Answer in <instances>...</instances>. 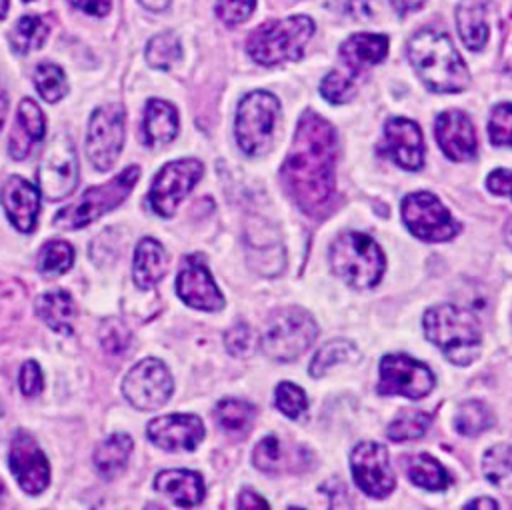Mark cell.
<instances>
[{
	"label": "cell",
	"instance_id": "cell-41",
	"mask_svg": "<svg viewBox=\"0 0 512 510\" xmlns=\"http://www.w3.org/2000/svg\"><path fill=\"white\" fill-rule=\"evenodd\" d=\"M276 406L284 416L300 418L308 408V400L300 386L292 382H280L276 388Z\"/></svg>",
	"mask_w": 512,
	"mask_h": 510
},
{
	"label": "cell",
	"instance_id": "cell-17",
	"mask_svg": "<svg viewBox=\"0 0 512 510\" xmlns=\"http://www.w3.org/2000/svg\"><path fill=\"white\" fill-rule=\"evenodd\" d=\"M146 434L162 450H194L204 438V424L194 414H166L150 420Z\"/></svg>",
	"mask_w": 512,
	"mask_h": 510
},
{
	"label": "cell",
	"instance_id": "cell-37",
	"mask_svg": "<svg viewBox=\"0 0 512 510\" xmlns=\"http://www.w3.org/2000/svg\"><path fill=\"white\" fill-rule=\"evenodd\" d=\"M34 86L46 102H58L68 92L64 70L52 62H40L36 66Z\"/></svg>",
	"mask_w": 512,
	"mask_h": 510
},
{
	"label": "cell",
	"instance_id": "cell-27",
	"mask_svg": "<svg viewBox=\"0 0 512 510\" xmlns=\"http://www.w3.org/2000/svg\"><path fill=\"white\" fill-rule=\"evenodd\" d=\"M132 454V438L128 434L116 432L98 444L94 450V464L104 480H112L124 472L128 458Z\"/></svg>",
	"mask_w": 512,
	"mask_h": 510
},
{
	"label": "cell",
	"instance_id": "cell-9",
	"mask_svg": "<svg viewBox=\"0 0 512 510\" xmlns=\"http://www.w3.org/2000/svg\"><path fill=\"white\" fill-rule=\"evenodd\" d=\"M124 120L126 114L120 104H104L92 112L86 136V156L96 170L106 172L116 164L126 136Z\"/></svg>",
	"mask_w": 512,
	"mask_h": 510
},
{
	"label": "cell",
	"instance_id": "cell-55",
	"mask_svg": "<svg viewBox=\"0 0 512 510\" xmlns=\"http://www.w3.org/2000/svg\"><path fill=\"white\" fill-rule=\"evenodd\" d=\"M504 236H506V242L512 246V220H508V224L504 226Z\"/></svg>",
	"mask_w": 512,
	"mask_h": 510
},
{
	"label": "cell",
	"instance_id": "cell-14",
	"mask_svg": "<svg viewBox=\"0 0 512 510\" xmlns=\"http://www.w3.org/2000/svg\"><path fill=\"white\" fill-rule=\"evenodd\" d=\"M432 388L434 376L422 362L404 354H388L380 360V394H400L410 400H418Z\"/></svg>",
	"mask_w": 512,
	"mask_h": 510
},
{
	"label": "cell",
	"instance_id": "cell-13",
	"mask_svg": "<svg viewBox=\"0 0 512 510\" xmlns=\"http://www.w3.org/2000/svg\"><path fill=\"white\" fill-rule=\"evenodd\" d=\"M174 382L164 362L144 358L124 378L122 392L128 402L138 410H156L172 396Z\"/></svg>",
	"mask_w": 512,
	"mask_h": 510
},
{
	"label": "cell",
	"instance_id": "cell-18",
	"mask_svg": "<svg viewBox=\"0 0 512 510\" xmlns=\"http://www.w3.org/2000/svg\"><path fill=\"white\" fill-rule=\"evenodd\" d=\"M176 292L180 300L198 310H220L224 306V298L212 280L208 268L198 258H188L186 266L180 270L176 278Z\"/></svg>",
	"mask_w": 512,
	"mask_h": 510
},
{
	"label": "cell",
	"instance_id": "cell-45",
	"mask_svg": "<svg viewBox=\"0 0 512 510\" xmlns=\"http://www.w3.org/2000/svg\"><path fill=\"white\" fill-rule=\"evenodd\" d=\"M280 456H282L280 440H278L276 436H266L264 440L258 442L252 460H254L256 468L270 472V470H276V468H278Z\"/></svg>",
	"mask_w": 512,
	"mask_h": 510
},
{
	"label": "cell",
	"instance_id": "cell-52",
	"mask_svg": "<svg viewBox=\"0 0 512 510\" xmlns=\"http://www.w3.org/2000/svg\"><path fill=\"white\" fill-rule=\"evenodd\" d=\"M6 110H8V98H6V90H4L2 80H0V128H2V124H4Z\"/></svg>",
	"mask_w": 512,
	"mask_h": 510
},
{
	"label": "cell",
	"instance_id": "cell-7",
	"mask_svg": "<svg viewBox=\"0 0 512 510\" xmlns=\"http://www.w3.org/2000/svg\"><path fill=\"white\" fill-rule=\"evenodd\" d=\"M316 334L318 326L312 316L298 306H288L266 320L260 344L266 356L288 362L308 350Z\"/></svg>",
	"mask_w": 512,
	"mask_h": 510
},
{
	"label": "cell",
	"instance_id": "cell-15",
	"mask_svg": "<svg viewBox=\"0 0 512 510\" xmlns=\"http://www.w3.org/2000/svg\"><path fill=\"white\" fill-rule=\"evenodd\" d=\"M350 468L358 488L372 498H386L394 490L388 450L376 442H362L350 454Z\"/></svg>",
	"mask_w": 512,
	"mask_h": 510
},
{
	"label": "cell",
	"instance_id": "cell-26",
	"mask_svg": "<svg viewBox=\"0 0 512 510\" xmlns=\"http://www.w3.org/2000/svg\"><path fill=\"white\" fill-rule=\"evenodd\" d=\"M178 134V114L176 108L166 102L152 98L146 104L144 120H142V136L146 146L168 144Z\"/></svg>",
	"mask_w": 512,
	"mask_h": 510
},
{
	"label": "cell",
	"instance_id": "cell-46",
	"mask_svg": "<svg viewBox=\"0 0 512 510\" xmlns=\"http://www.w3.org/2000/svg\"><path fill=\"white\" fill-rule=\"evenodd\" d=\"M18 384H20V390L24 396L32 398V396H38L42 392V370L40 366L34 362V360H28L22 364L20 368V374H18Z\"/></svg>",
	"mask_w": 512,
	"mask_h": 510
},
{
	"label": "cell",
	"instance_id": "cell-3",
	"mask_svg": "<svg viewBox=\"0 0 512 510\" xmlns=\"http://www.w3.org/2000/svg\"><path fill=\"white\" fill-rule=\"evenodd\" d=\"M424 332L452 364L466 366L480 352V326L474 314L464 308L452 304L430 308L424 314Z\"/></svg>",
	"mask_w": 512,
	"mask_h": 510
},
{
	"label": "cell",
	"instance_id": "cell-23",
	"mask_svg": "<svg viewBox=\"0 0 512 510\" xmlns=\"http://www.w3.org/2000/svg\"><path fill=\"white\" fill-rule=\"evenodd\" d=\"M386 52H388V38L384 34H366V32L350 36L340 48V56L348 72L354 76L360 70L382 62Z\"/></svg>",
	"mask_w": 512,
	"mask_h": 510
},
{
	"label": "cell",
	"instance_id": "cell-29",
	"mask_svg": "<svg viewBox=\"0 0 512 510\" xmlns=\"http://www.w3.org/2000/svg\"><path fill=\"white\" fill-rule=\"evenodd\" d=\"M456 26L462 42L470 50H480L488 40V24L484 16V4L468 0L456 10Z\"/></svg>",
	"mask_w": 512,
	"mask_h": 510
},
{
	"label": "cell",
	"instance_id": "cell-40",
	"mask_svg": "<svg viewBox=\"0 0 512 510\" xmlns=\"http://www.w3.org/2000/svg\"><path fill=\"white\" fill-rule=\"evenodd\" d=\"M354 90V74H344L342 70H332L320 84L322 96L334 104L348 102L354 96Z\"/></svg>",
	"mask_w": 512,
	"mask_h": 510
},
{
	"label": "cell",
	"instance_id": "cell-4",
	"mask_svg": "<svg viewBox=\"0 0 512 510\" xmlns=\"http://www.w3.org/2000/svg\"><path fill=\"white\" fill-rule=\"evenodd\" d=\"M314 22L308 16H288L258 26L248 38V54L264 66L294 62L312 38Z\"/></svg>",
	"mask_w": 512,
	"mask_h": 510
},
{
	"label": "cell",
	"instance_id": "cell-12",
	"mask_svg": "<svg viewBox=\"0 0 512 510\" xmlns=\"http://www.w3.org/2000/svg\"><path fill=\"white\" fill-rule=\"evenodd\" d=\"M402 218L408 230L426 242L450 240L458 232V224L442 202L430 192H414L402 200Z\"/></svg>",
	"mask_w": 512,
	"mask_h": 510
},
{
	"label": "cell",
	"instance_id": "cell-57",
	"mask_svg": "<svg viewBox=\"0 0 512 510\" xmlns=\"http://www.w3.org/2000/svg\"><path fill=\"white\" fill-rule=\"evenodd\" d=\"M0 494H2V482H0Z\"/></svg>",
	"mask_w": 512,
	"mask_h": 510
},
{
	"label": "cell",
	"instance_id": "cell-39",
	"mask_svg": "<svg viewBox=\"0 0 512 510\" xmlns=\"http://www.w3.org/2000/svg\"><path fill=\"white\" fill-rule=\"evenodd\" d=\"M430 422H432V416L426 414V412H420V410L402 412L388 426V438L394 440V442L414 440V438L422 436L428 430Z\"/></svg>",
	"mask_w": 512,
	"mask_h": 510
},
{
	"label": "cell",
	"instance_id": "cell-6",
	"mask_svg": "<svg viewBox=\"0 0 512 510\" xmlns=\"http://www.w3.org/2000/svg\"><path fill=\"white\" fill-rule=\"evenodd\" d=\"M138 176H140V168L128 166L112 180L100 186L88 188L76 202L68 204L54 216V226L66 228V230H78L92 224L94 220H98L100 216H104L106 212H110L112 208H116L128 198L134 184L138 182Z\"/></svg>",
	"mask_w": 512,
	"mask_h": 510
},
{
	"label": "cell",
	"instance_id": "cell-5",
	"mask_svg": "<svg viewBox=\"0 0 512 510\" xmlns=\"http://www.w3.org/2000/svg\"><path fill=\"white\" fill-rule=\"evenodd\" d=\"M384 254L366 234L348 232L330 248V266L336 276L354 288H372L384 272Z\"/></svg>",
	"mask_w": 512,
	"mask_h": 510
},
{
	"label": "cell",
	"instance_id": "cell-35",
	"mask_svg": "<svg viewBox=\"0 0 512 510\" xmlns=\"http://www.w3.org/2000/svg\"><path fill=\"white\" fill-rule=\"evenodd\" d=\"M358 358V352L354 348L352 342L348 340H332L328 344H324L316 354L314 358L310 360V374L314 378H320L322 374H326L328 368H332L334 364H340V362H350V360H356Z\"/></svg>",
	"mask_w": 512,
	"mask_h": 510
},
{
	"label": "cell",
	"instance_id": "cell-21",
	"mask_svg": "<svg viewBox=\"0 0 512 510\" xmlns=\"http://www.w3.org/2000/svg\"><path fill=\"white\" fill-rule=\"evenodd\" d=\"M386 148L398 166L418 170L424 160V140L418 124L406 118H392L384 128Z\"/></svg>",
	"mask_w": 512,
	"mask_h": 510
},
{
	"label": "cell",
	"instance_id": "cell-53",
	"mask_svg": "<svg viewBox=\"0 0 512 510\" xmlns=\"http://www.w3.org/2000/svg\"><path fill=\"white\" fill-rule=\"evenodd\" d=\"M466 508H498V504L494 500L482 498V500H472L466 504Z\"/></svg>",
	"mask_w": 512,
	"mask_h": 510
},
{
	"label": "cell",
	"instance_id": "cell-48",
	"mask_svg": "<svg viewBox=\"0 0 512 510\" xmlns=\"http://www.w3.org/2000/svg\"><path fill=\"white\" fill-rule=\"evenodd\" d=\"M486 186L496 196H510L512 198V170L496 168L490 172Z\"/></svg>",
	"mask_w": 512,
	"mask_h": 510
},
{
	"label": "cell",
	"instance_id": "cell-31",
	"mask_svg": "<svg viewBox=\"0 0 512 510\" xmlns=\"http://www.w3.org/2000/svg\"><path fill=\"white\" fill-rule=\"evenodd\" d=\"M48 38V22L36 14H24L10 32V44L18 54L38 50Z\"/></svg>",
	"mask_w": 512,
	"mask_h": 510
},
{
	"label": "cell",
	"instance_id": "cell-56",
	"mask_svg": "<svg viewBox=\"0 0 512 510\" xmlns=\"http://www.w3.org/2000/svg\"><path fill=\"white\" fill-rule=\"evenodd\" d=\"M6 10H8V0H0V18H4Z\"/></svg>",
	"mask_w": 512,
	"mask_h": 510
},
{
	"label": "cell",
	"instance_id": "cell-58",
	"mask_svg": "<svg viewBox=\"0 0 512 510\" xmlns=\"http://www.w3.org/2000/svg\"><path fill=\"white\" fill-rule=\"evenodd\" d=\"M24 2H30V0H24Z\"/></svg>",
	"mask_w": 512,
	"mask_h": 510
},
{
	"label": "cell",
	"instance_id": "cell-20",
	"mask_svg": "<svg viewBox=\"0 0 512 510\" xmlns=\"http://www.w3.org/2000/svg\"><path fill=\"white\" fill-rule=\"evenodd\" d=\"M436 140L452 160H470L476 154L474 126L460 110H446L436 118Z\"/></svg>",
	"mask_w": 512,
	"mask_h": 510
},
{
	"label": "cell",
	"instance_id": "cell-33",
	"mask_svg": "<svg viewBox=\"0 0 512 510\" xmlns=\"http://www.w3.org/2000/svg\"><path fill=\"white\" fill-rule=\"evenodd\" d=\"M494 424V416L490 408L480 400H468L464 402L454 418V426L464 436H476L484 430H488Z\"/></svg>",
	"mask_w": 512,
	"mask_h": 510
},
{
	"label": "cell",
	"instance_id": "cell-22",
	"mask_svg": "<svg viewBox=\"0 0 512 510\" xmlns=\"http://www.w3.org/2000/svg\"><path fill=\"white\" fill-rule=\"evenodd\" d=\"M46 120L40 106L32 98H24L18 106L14 130L10 134V156L14 160H24L32 146L44 138Z\"/></svg>",
	"mask_w": 512,
	"mask_h": 510
},
{
	"label": "cell",
	"instance_id": "cell-43",
	"mask_svg": "<svg viewBox=\"0 0 512 510\" xmlns=\"http://www.w3.org/2000/svg\"><path fill=\"white\" fill-rule=\"evenodd\" d=\"M100 342L106 352L122 354L130 346V330L118 318L104 320V324L100 326Z\"/></svg>",
	"mask_w": 512,
	"mask_h": 510
},
{
	"label": "cell",
	"instance_id": "cell-1",
	"mask_svg": "<svg viewBox=\"0 0 512 510\" xmlns=\"http://www.w3.org/2000/svg\"><path fill=\"white\" fill-rule=\"evenodd\" d=\"M336 150L334 128L316 112H304L280 174L288 194L308 214L320 212L334 192Z\"/></svg>",
	"mask_w": 512,
	"mask_h": 510
},
{
	"label": "cell",
	"instance_id": "cell-30",
	"mask_svg": "<svg viewBox=\"0 0 512 510\" xmlns=\"http://www.w3.org/2000/svg\"><path fill=\"white\" fill-rule=\"evenodd\" d=\"M406 474L412 480V484L434 492L444 490L450 484V476L444 470V466H440V462L428 454L412 456L406 462Z\"/></svg>",
	"mask_w": 512,
	"mask_h": 510
},
{
	"label": "cell",
	"instance_id": "cell-38",
	"mask_svg": "<svg viewBox=\"0 0 512 510\" xmlns=\"http://www.w3.org/2000/svg\"><path fill=\"white\" fill-rule=\"evenodd\" d=\"M74 262V248L66 240H50L38 254V268L44 274H62Z\"/></svg>",
	"mask_w": 512,
	"mask_h": 510
},
{
	"label": "cell",
	"instance_id": "cell-50",
	"mask_svg": "<svg viewBox=\"0 0 512 510\" xmlns=\"http://www.w3.org/2000/svg\"><path fill=\"white\" fill-rule=\"evenodd\" d=\"M268 502L264 498H260L256 492L252 490H244L240 494V500H238V508H266Z\"/></svg>",
	"mask_w": 512,
	"mask_h": 510
},
{
	"label": "cell",
	"instance_id": "cell-10",
	"mask_svg": "<svg viewBox=\"0 0 512 510\" xmlns=\"http://www.w3.org/2000/svg\"><path fill=\"white\" fill-rule=\"evenodd\" d=\"M38 184L46 200H60L74 192L78 184V160L72 140L58 134L46 146L38 164Z\"/></svg>",
	"mask_w": 512,
	"mask_h": 510
},
{
	"label": "cell",
	"instance_id": "cell-28",
	"mask_svg": "<svg viewBox=\"0 0 512 510\" xmlns=\"http://www.w3.org/2000/svg\"><path fill=\"white\" fill-rule=\"evenodd\" d=\"M36 312L48 324V328H52L54 332H60V334L72 332V322L76 318V306L68 292L54 290V292L42 294L36 300Z\"/></svg>",
	"mask_w": 512,
	"mask_h": 510
},
{
	"label": "cell",
	"instance_id": "cell-47",
	"mask_svg": "<svg viewBox=\"0 0 512 510\" xmlns=\"http://www.w3.org/2000/svg\"><path fill=\"white\" fill-rule=\"evenodd\" d=\"M224 342H226V348L230 354L234 356H242L246 354L250 348H252V332L246 324H236L234 328H230L224 336Z\"/></svg>",
	"mask_w": 512,
	"mask_h": 510
},
{
	"label": "cell",
	"instance_id": "cell-51",
	"mask_svg": "<svg viewBox=\"0 0 512 510\" xmlns=\"http://www.w3.org/2000/svg\"><path fill=\"white\" fill-rule=\"evenodd\" d=\"M426 0H390L392 8L402 16V14H408L412 10H418Z\"/></svg>",
	"mask_w": 512,
	"mask_h": 510
},
{
	"label": "cell",
	"instance_id": "cell-2",
	"mask_svg": "<svg viewBox=\"0 0 512 510\" xmlns=\"http://www.w3.org/2000/svg\"><path fill=\"white\" fill-rule=\"evenodd\" d=\"M408 58L434 92H462L470 84V72L444 32H416L408 42Z\"/></svg>",
	"mask_w": 512,
	"mask_h": 510
},
{
	"label": "cell",
	"instance_id": "cell-49",
	"mask_svg": "<svg viewBox=\"0 0 512 510\" xmlns=\"http://www.w3.org/2000/svg\"><path fill=\"white\" fill-rule=\"evenodd\" d=\"M74 8L86 12V14H92V16H104L108 14L112 2L110 0H68Z\"/></svg>",
	"mask_w": 512,
	"mask_h": 510
},
{
	"label": "cell",
	"instance_id": "cell-8",
	"mask_svg": "<svg viewBox=\"0 0 512 510\" xmlns=\"http://www.w3.org/2000/svg\"><path fill=\"white\" fill-rule=\"evenodd\" d=\"M280 112V102L274 94L256 90L242 98L236 112V142L248 156H258L272 142L274 124Z\"/></svg>",
	"mask_w": 512,
	"mask_h": 510
},
{
	"label": "cell",
	"instance_id": "cell-16",
	"mask_svg": "<svg viewBox=\"0 0 512 510\" xmlns=\"http://www.w3.org/2000/svg\"><path fill=\"white\" fill-rule=\"evenodd\" d=\"M10 470L26 494H40L50 482V466L38 442L18 430L10 444Z\"/></svg>",
	"mask_w": 512,
	"mask_h": 510
},
{
	"label": "cell",
	"instance_id": "cell-32",
	"mask_svg": "<svg viewBox=\"0 0 512 510\" xmlns=\"http://www.w3.org/2000/svg\"><path fill=\"white\" fill-rule=\"evenodd\" d=\"M214 414H216V422L222 430H226L230 434H244L256 416V408L244 400L224 398L216 404Z\"/></svg>",
	"mask_w": 512,
	"mask_h": 510
},
{
	"label": "cell",
	"instance_id": "cell-54",
	"mask_svg": "<svg viewBox=\"0 0 512 510\" xmlns=\"http://www.w3.org/2000/svg\"><path fill=\"white\" fill-rule=\"evenodd\" d=\"M146 8H150V10H162V8H166L168 4H170V0H140Z\"/></svg>",
	"mask_w": 512,
	"mask_h": 510
},
{
	"label": "cell",
	"instance_id": "cell-24",
	"mask_svg": "<svg viewBox=\"0 0 512 510\" xmlns=\"http://www.w3.org/2000/svg\"><path fill=\"white\" fill-rule=\"evenodd\" d=\"M154 488L178 506H196L204 498L202 476L192 470H162L156 474Z\"/></svg>",
	"mask_w": 512,
	"mask_h": 510
},
{
	"label": "cell",
	"instance_id": "cell-42",
	"mask_svg": "<svg viewBox=\"0 0 512 510\" xmlns=\"http://www.w3.org/2000/svg\"><path fill=\"white\" fill-rule=\"evenodd\" d=\"M488 134L494 146H512V104H498L492 110Z\"/></svg>",
	"mask_w": 512,
	"mask_h": 510
},
{
	"label": "cell",
	"instance_id": "cell-34",
	"mask_svg": "<svg viewBox=\"0 0 512 510\" xmlns=\"http://www.w3.org/2000/svg\"><path fill=\"white\" fill-rule=\"evenodd\" d=\"M146 62L152 68H160V70H168L172 68L180 58H182V46L180 40L176 38V34L172 32H162L158 36H154L148 44H146Z\"/></svg>",
	"mask_w": 512,
	"mask_h": 510
},
{
	"label": "cell",
	"instance_id": "cell-11",
	"mask_svg": "<svg viewBox=\"0 0 512 510\" xmlns=\"http://www.w3.org/2000/svg\"><path fill=\"white\" fill-rule=\"evenodd\" d=\"M202 170V162L196 158H180L162 166L148 192L150 208L158 216H172L176 206L200 180Z\"/></svg>",
	"mask_w": 512,
	"mask_h": 510
},
{
	"label": "cell",
	"instance_id": "cell-25",
	"mask_svg": "<svg viewBox=\"0 0 512 510\" xmlns=\"http://www.w3.org/2000/svg\"><path fill=\"white\" fill-rule=\"evenodd\" d=\"M168 256L164 246L154 238H142L134 250L132 276L134 284L142 290L152 288L166 274Z\"/></svg>",
	"mask_w": 512,
	"mask_h": 510
},
{
	"label": "cell",
	"instance_id": "cell-36",
	"mask_svg": "<svg viewBox=\"0 0 512 510\" xmlns=\"http://www.w3.org/2000/svg\"><path fill=\"white\" fill-rule=\"evenodd\" d=\"M484 476L494 486H510L512 484V446L498 444L486 450L482 460Z\"/></svg>",
	"mask_w": 512,
	"mask_h": 510
},
{
	"label": "cell",
	"instance_id": "cell-44",
	"mask_svg": "<svg viewBox=\"0 0 512 510\" xmlns=\"http://www.w3.org/2000/svg\"><path fill=\"white\" fill-rule=\"evenodd\" d=\"M254 8L256 0H216V14L228 26H236L248 20Z\"/></svg>",
	"mask_w": 512,
	"mask_h": 510
},
{
	"label": "cell",
	"instance_id": "cell-19",
	"mask_svg": "<svg viewBox=\"0 0 512 510\" xmlns=\"http://www.w3.org/2000/svg\"><path fill=\"white\" fill-rule=\"evenodd\" d=\"M0 202L14 228L32 232L40 212V192L22 176H10L0 192Z\"/></svg>",
	"mask_w": 512,
	"mask_h": 510
}]
</instances>
